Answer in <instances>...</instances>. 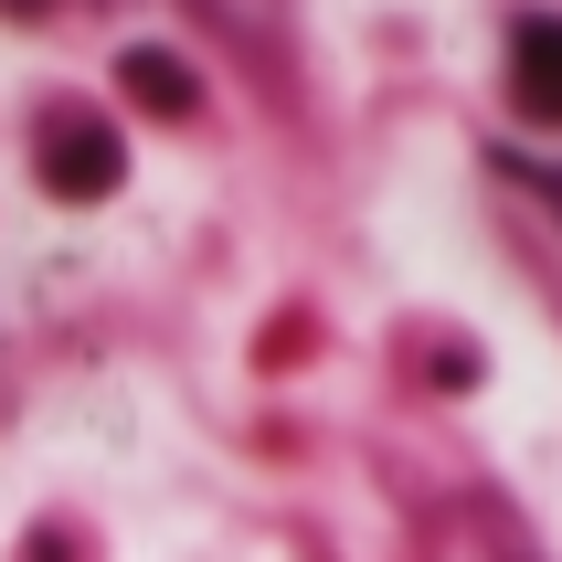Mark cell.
Returning <instances> with one entry per match:
<instances>
[{
    "instance_id": "6da1fadb",
    "label": "cell",
    "mask_w": 562,
    "mask_h": 562,
    "mask_svg": "<svg viewBox=\"0 0 562 562\" xmlns=\"http://www.w3.org/2000/svg\"><path fill=\"white\" fill-rule=\"evenodd\" d=\"M32 159H43V181H54L64 202H106V191L127 181V149H117V127L95 117V106H54L43 138H32Z\"/></svg>"
},
{
    "instance_id": "7a4b0ae2",
    "label": "cell",
    "mask_w": 562,
    "mask_h": 562,
    "mask_svg": "<svg viewBox=\"0 0 562 562\" xmlns=\"http://www.w3.org/2000/svg\"><path fill=\"white\" fill-rule=\"evenodd\" d=\"M509 106L531 127H562V22L531 11V22L509 32Z\"/></svg>"
},
{
    "instance_id": "3957f363",
    "label": "cell",
    "mask_w": 562,
    "mask_h": 562,
    "mask_svg": "<svg viewBox=\"0 0 562 562\" xmlns=\"http://www.w3.org/2000/svg\"><path fill=\"white\" fill-rule=\"evenodd\" d=\"M117 86L138 95V106H159V117H191V95H202V75H191L181 54H159V43H138V54H117Z\"/></svg>"
}]
</instances>
